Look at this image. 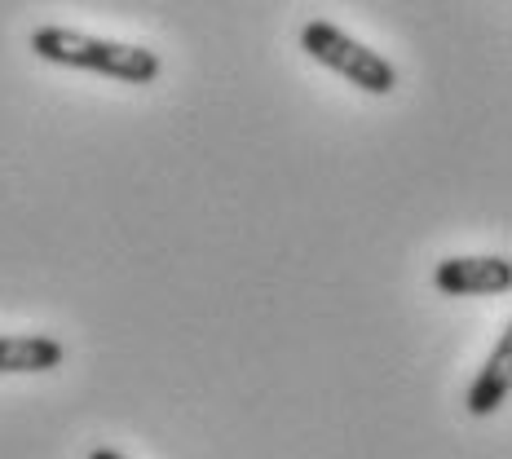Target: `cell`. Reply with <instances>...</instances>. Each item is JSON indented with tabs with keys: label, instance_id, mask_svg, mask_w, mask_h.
Wrapping results in <instances>:
<instances>
[{
	"label": "cell",
	"instance_id": "5",
	"mask_svg": "<svg viewBox=\"0 0 512 459\" xmlns=\"http://www.w3.org/2000/svg\"><path fill=\"white\" fill-rule=\"evenodd\" d=\"M67 349L53 336H0V376H31V371L62 367Z\"/></svg>",
	"mask_w": 512,
	"mask_h": 459
},
{
	"label": "cell",
	"instance_id": "4",
	"mask_svg": "<svg viewBox=\"0 0 512 459\" xmlns=\"http://www.w3.org/2000/svg\"><path fill=\"white\" fill-rule=\"evenodd\" d=\"M508 389H512V332L504 327L495 340V349H490V358L482 362V371H477L464 407L473 415H495L508 402Z\"/></svg>",
	"mask_w": 512,
	"mask_h": 459
},
{
	"label": "cell",
	"instance_id": "1",
	"mask_svg": "<svg viewBox=\"0 0 512 459\" xmlns=\"http://www.w3.org/2000/svg\"><path fill=\"white\" fill-rule=\"evenodd\" d=\"M31 53L53 62V67L93 71V76L120 80V84H155L159 71H164L155 49L89 36V31H71V27H36L31 31Z\"/></svg>",
	"mask_w": 512,
	"mask_h": 459
},
{
	"label": "cell",
	"instance_id": "6",
	"mask_svg": "<svg viewBox=\"0 0 512 459\" xmlns=\"http://www.w3.org/2000/svg\"><path fill=\"white\" fill-rule=\"evenodd\" d=\"M89 459H124L120 451H111V446H98V451H93Z\"/></svg>",
	"mask_w": 512,
	"mask_h": 459
},
{
	"label": "cell",
	"instance_id": "2",
	"mask_svg": "<svg viewBox=\"0 0 512 459\" xmlns=\"http://www.w3.org/2000/svg\"><path fill=\"white\" fill-rule=\"evenodd\" d=\"M301 49L314 62H323L327 71L345 76L354 89L371 93V98H384V93L398 89V67L371 45H362L358 36H349L345 27L327 23V18H309L301 27Z\"/></svg>",
	"mask_w": 512,
	"mask_h": 459
},
{
	"label": "cell",
	"instance_id": "3",
	"mask_svg": "<svg viewBox=\"0 0 512 459\" xmlns=\"http://www.w3.org/2000/svg\"><path fill=\"white\" fill-rule=\"evenodd\" d=\"M433 287L446 296H504L512 287L508 256H446L433 270Z\"/></svg>",
	"mask_w": 512,
	"mask_h": 459
}]
</instances>
